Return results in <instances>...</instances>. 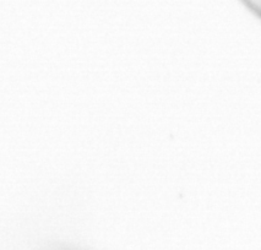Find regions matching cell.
<instances>
[{
	"label": "cell",
	"instance_id": "6da1fadb",
	"mask_svg": "<svg viewBox=\"0 0 261 250\" xmlns=\"http://www.w3.org/2000/svg\"><path fill=\"white\" fill-rule=\"evenodd\" d=\"M249 9L261 16V0H243Z\"/></svg>",
	"mask_w": 261,
	"mask_h": 250
}]
</instances>
